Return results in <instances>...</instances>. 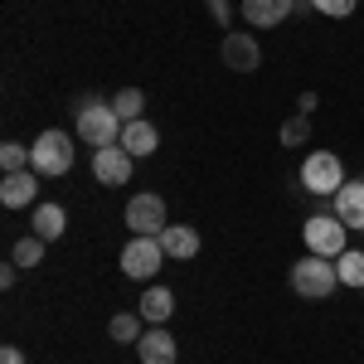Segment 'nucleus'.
<instances>
[{"instance_id":"15","label":"nucleus","mask_w":364,"mask_h":364,"mask_svg":"<svg viewBox=\"0 0 364 364\" xmlns=\"http://www.w3.org/2000/svg\"><path fill=\"white\" fill-rule=\"evenodd\" d=\"M141 321L146 326H166L170 316H175V291L170 287H146V296H141Z\"/></svg>"},{"instance_id":"22","label":"nucleus","mask_w":364,"mask_h":364,"mask_svg":"<svg viewBox=\"0 0 364 364\" xmlns=\"http://www.w3.org/2000/svg\"><path fill=\"white\" fill-rule=\"evenodd\" d=\"M44 248H49V243H44L39 233H29V238H20V243H15L10 262H20V267H39V262H44Z\"/></svg>"},{"instance_id":"24","label":"nucleus","mask_w":364,"mask_h":364,"mask_svg":"<svg viewBox=\"0 0 364 364\" xmlns=\"http://www.w3.org/2000/svg\"><path fill=\"white\" fill-rule=\"evenodd\" d=\"M355 5H360V0H311V10H321V15H331V20L355 15Z\"/></svg>"},{"instance_id":"14","label":"nucleus","mask_w":364,"mask_h":364,"mask_svg":"<svg viewBox=\"0 0 364 364\" xmlns=\"http://www.w3.org/2000/svg\"><path fill=\"white\" fill-rule=\"evenodd\" d=\"M161 243H166V257H170V262H190V257L199 252V228L170 224L166 233H161Z\"/></svg>"},{"instance_id":"26","label":"nucleus","mask_w":364,"mask_h":364,"mask_svg":"<svg viewBox=\"0 0 364 364\" xmlns=\"http://www.w3.org/2000/svg\"><path fill=\"white\" fill-rule=\"evenodd\" d=\"M296 112H301V117L316 112V92H301V97H296Z\"/></svg>"},{"instance_id":"6","label":"nucleus","mask_w":364,"mask_h":364,"mask_svg":"<svg viewBox=\"0 0 364 364\" xmlns=\"http://www.w3.org/2000/svg\"><path fill=\"white\" fill-rule=\"evenodd\" d=\"M301 233H306V252H321V257H340V252L350 248V243H345L350 228L340 224L336 214H311Z\"/></svg>"},{"instance_id":"3","label":"nucleus","mask_w":364,"mask_h":364,"mask_svg":"<svg viewBox=\"0 0 364 364\" xmlns=\"http://www.w3.org/2000/svg\"><path fill=\"white\" fill-rule=\"evenodd\" d=\"M34 175H44V180H58V175H68L73 170V141H68V132H58V127H49V132H39L34 136Z\"/></svg>"},{"instance_id":"9","label":"nucleus","mask_w":364,"mask_h":364,"mask_svg":"<svg viewBox=\"0 0 364 364\" xmlns=\"http://www.w3.org/2000/svg\"><path fill=\"white\" fill-rule=\"evenodd\" d=\"M132 166H136V156H132L122 141H117V146H102V151H92V180L107 185V190L127 185V180H132Z\"/></svg>"},{"instance_id":"17","label":"nucleus","mask_w":364,"mask_h":364,"mask_svg":"<svg viewBox=\"0 0 364 364\" xmlns=\"http://www.w3.org/2000/svg\"><path fill=\"white\" fill-rule=\"evenodd\" d=\"M122 146H127L136 161H141V156H156V146H161V132H156L146 117H141V122H127V127H122Z\"/></svg>"},{"instance_id":"28","label":"nucleus","mask_w":364,"mask_h":364,"mask_svg":"<svg viewBox=\"0 0 364 364\" xmlns=\"http://www.w3.org/2000/svg\"><path fill=\"white\" fill-rule=\"evenodd\" d=\"M0 364H25V355H20L15 345H5V350H0Z\"/></svg>"},{"instance_id":"20","label":"nucleus","mask_w":364,"mask_h":364,"mask_svg":"<svg viewBox=\"0 0 364 364\" xmlns=\"http://www.w3.org/2000/svg\"><path fill=\"white\" fill-rule=\"evenodd\" d=\"M112 107H117L122 122H141V117H146V92H141V87H122L112 97Z\"/></svg>"},{"instance_id":"16","label":"nucleus","mask_w":364,"mask_h":364,"mask_svg":"<svg viewBox=\"0 0 364 364\" xmlns=\"http://www.w3.org/2000/svg\"><path fill=\"white\" fill-rule=\"evenodd\" d=\"M29 228H34L44 243L63 238V233H68V214H63V204H34V219H29Z\"/></svg>"},{"instance_id":"2","label":"nucleus","mask_w":364,"mask_h":364,"mask_svg":"<svg viewBox=\"0 0 364 364\" xmlns=\"http://www.w3.org/2000/svg\"><path fill=\"white\" fill-rule=\"evenodd\" d=\"M291 287L301 301H326L336 296L340 272H336V257H321V252H306L301 262H291Z\"/></svg>"},{"instance_id":"1","label":"nucleus","mask_w":364,"mask_h":364,"mask_svg":"<svg viewBox=\"0 0 364 364\" xmlns=\"http://www.w3.org/2000/svg\"><path fill=\"white\" fill-rule=\"evenodd\" d=\"M73 127H78V136H83L92 151H102V146H117V141H122V127H127V122L117 117L112 102H102V97H83Z\"/></svg>"},{"instance_id":"25","label":"nucleus","mask_w":364,"mask_h":364,"mask_svg":"<svg viewBox=\"0 0 364 364\" xmlns=\"http://www.w3.org/2000/svg\"><path fill=\"white\" fill-rule=\"evenodd\" d=\"M209 5V15L219 20V25H228V15H233V0H204Z\"/></svg>"},{"instance_id":"12","label":"nucleus","mask_w":364,"mask_h":364,"mask_svg":"<svg viewBox=\"0 0 364 364\" xmlns=\"http://www.w3.org/2000/svg\"><path fill=\"white\" fill-rule=\"evenodd\" d=\"M39 180H44V175H34V170H15V175H5V180H0V204H5V209H25V204H34Z\"/></svg>"},{"instance_id":"13","label":"nucleus","mask_w":364,"mask_h":364,"mask_svg":"<svg viewBox=\"0 0 364 364\" xmlns=\"http://www.w3.org/2000/svg\"><path fill=\"white\" fill-rule=\"evenodd\" d=\"M296 5H301V0H243V20H248L252 29H272V25H282Z\"/></svg>"},{"instance_id":"5","label":"nucleus","mask_w":364,"mask_h":364,"mask_svg":"<svg viewBox=\"0 0 364 364\" xmlns=\"http://www.w3.org/2000/svg\"><path fill=\"white\" fill-rule=\"evenodd\" d=\"M166 243L161 238H141V233H132V243L122 248V272L132 282H151L161 267H166Z\"/></svg>"},{"instance_id":"10","label":"nucleus","mask_w":364,"mask_h":364,"mask_svg":"<svg viewBox=\"0 0 364 364\" xmlns=\"http://www.w3.org/2000/svg\"><path fill=\"white\" fill-rule=\"evenodd\" d=\"M136 360L141 364H175L180 350H175V336L166 326H146V336L136 340Z\"/></svg>"},{"instance_id":"11","label":"nucleus","mask_w":364,"mask_h":364,"mask_svg":"<svg viewBox=\"0 0 364 364\" xmlns=\"http://www.w3.org/2000/svg\"><path fill=\"white\" fill-rule=\"evenodd\" d=\"M336 219L350 233H364V180H345L336 195Z\"/></svg>"},{"instance_id":"21","label":"nucleus","mask_w":364,"mask_h":364,"mask_svg":"<svg viewBox=\"0 0 364 364\" xmlns=\"http://www.w3.org/2000/svg\"><path fill=\"white\" fill-rule=\"evenodd\" d=\"M29 166H34V151H29L25 141H5V146H0V170H5V175L29 170Z\"/></svg>"},{"instance_id":"4","label":"nucleus","mask_w":364,"mask_h":364,"mask_svg":"<svg viewBox=\"0 0 364 364\" xmlns=\"http://www.w3.org/2000/svg\"><path fill=\"white\" fill-rule=\"evenodd\" d=\"M340 185H345V166H340L336 151H311L306 161H301V190H306V195L336 199Z\"/></svg>"},{"instance_id":"7","label":"nucleus","mask_w":364,"mask_h":364,"mask_svg":"<svg viewBox=\"0 0 364 364\" xmlns=\"http://www.w3.org/2000/svg\"><path fill=\"white\" fill-rule=\"evenodd\" d=\"M122 219H127V228L141 233V238H161V233L170 228L166 224V199H161V195H132Z\"/></svg>"},{"instance_id":"19","label":"nucleus","mask_w":364,"mask_h":364,"mask_svg":"<svg viewBox=\"0 0 364 364\" xmlns=\"http://www.w3.org/2000/svg\"><path fill=\"white\" fill-rule=\"evenodd\" d=\"M336 272H340V287H355V291H364V252L360 248H345L336 257Z\"/></svg>"},{"instance_id":"18","label":"nucleus","mask_w":364,"mask_h":364,"mask_svg":"<svg viewBox=\"0 0 364 364\" xmlns=\"http://www.w3.org/2000/svg\"><path fill=\"white\" fill-rule=\"evenodd\" d=\"M107 336H112L117 345H136V340L146 336V321H141V311H117L112 321H107Z\"/></svg>"},{"instance_id":"8","label":"nucleus","mask_w":364,"mask_h":364,"mask_svg":"<svg viewBox=\"0 0 364 364\" xmlns=\"http://www.w3.org/2000/svg\"><path fill=\"white\" fill-rule=\"evenodd\" d=\"M219 58L233 73H252V68H262V44H257L252 29H228L224 44H219Z\"/></svg>"},{"instance_id":"27","label":"nucleus","mask_w":364,"mask_h":364,"mask_svg":"<svg viewBox=\"0 0 364 364\" xmlns=\"http://www.w3.org/2000/svg\"><path fill=\"white\" fill-rule=\"evenodd\" d=\"M15 267H20V262H5V267H0V287H5V291L15 287Z\"/></svg>"},{"instance_id":"23","label":"nucleus","mask_w":364,"mask_h":364,"mask_svg":"<svg viewBox=\"0 0 364 364\" xmlns=\"http://www.w3.org/2000/svg\"><path fill=\"white\" fill-rule=\"evenodd\" d=\"M306 136H311V122L301 112L282 122V146H306Z\"/></svg>"}]
</instances>
